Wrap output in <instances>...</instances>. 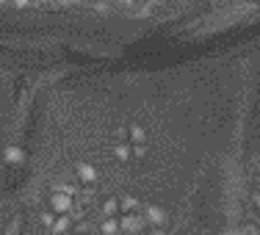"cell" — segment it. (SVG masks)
I'll return each mask as SVG.
<instances>
[{
  "label": "cell",
  "instance_id": "1",
  "mask_svg": "<svg viewBox=\"0 0 260 235\" xmlns=\"http://www.w3.org/2000/svg\"><path fill=\"white\" fill-rule=\"evenodd\" d=\"M0 3H34V0H0ZM36 3H70V0H36Z\"/></svg>",
  "mask_w": 260,
  "mask_h": 235
}]
</instances>
